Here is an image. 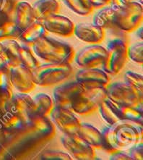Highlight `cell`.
Here are the masks:
<instances>
[{"mask_svg": "<svg viewBox=\"0 0 143 160\" xmlns=\"http://www.w3.org/2000/svg\"><path fill=\"white\" fill-rule=\"evenodd\" d=\"M0 88L13 91L10 81V70L2 68L1 66H0Z\"/></svg>", "mask_w": 143, "mask_h": 160, "instance_id": "obj_34", "label": "cell"}, {"mask_svg": "<svg viewBox=\"0 0 143 160\" xmlns=\"http://www.w3.org/2000/svg\"><path fill=\"white\" fill-rule=\"evenodd\" d=\"M10 81L12 88L20 93H29L35 89L36 86L33 81L32 70L22 64L10 69Z\"/></svg>", "mask_w": 143, "mask_h": 160, "instance_id": "obj_13", "label": "cell"}, {"mask_svg": "<svg viewBox=\"0 0 143 160\" xmlns=\"http://www.w3.org/2000/svg\"><path fill=\"white\" fill-rule=\"evenodd\" d=\"M124 82L130 86L140 97H143V77L139 73L127 71L124 74Z\"/></svg>", "mask_w": 143, "mask_h": 160, "instance_id": "obj_29", "label": "cell"}, {"mask_svg": "<svg viewBox=\"0 0 143 160\" xmlns=\"http://www.w3.org/2000/svg\"><path fill=\"white\" fill-rule=\"evenodd\" d=\"M98 109L102 118L108 123V125H113L121 120L117 115L116 104L107 98L101 102Z\"/></svg>", "mask_w": 143, "mask_h": 160, "instance_id": "obj_25", "label": "cell"}, {"mask_svg": "<svg viewBox=\"0 0 143 160\" xmlns=\"http://www.w3.org/2000/svg\"><path fill=\"white\" fill-rule=\"evenodd\" d=\"M32 8L36 20L43 21L49 16L58 14L60 4L57 0H37L34 2Z\"/></svg>", "mask_w": 143, "mask_h": 160, "instance_id": "obj_22", "label": "cell"}, {"mask_svg": "<svg viewBox=\"0 0 143 160\" xmlns=\"http://www.w3.org/2000/svg\"><path fill=\"white\" fill-rule=\"evenodd\" d=\"M28 122L20 116L6 112L0 120V131L7 137L24 130Z\"/></svg>", "mask_w": 143, "mask_h": 160, "instance_id": "obj_19", "label": "cell"}, {"mask_svg": "<svg viewBox=\"0 0 143 160\" xmlns=\"http://www.w3.org/2000/svg\"><path fill=\"white\" fill-rule=\"evenodd\" d=\"M13 94V91L0 88V107L5 108L6 104Z\"/></svg>", "mask_w": 143, "mask_h": 160, "instance_id": "obj_36", "label": "cell"}, {"mask_svg": "<svg viewBox=\"0 0 143 160\" xmlns=\"http://www.w3.org/2000/svg\"><path fill=\"white\" fill-rule=\"evenodd\" d=\"M130 2L131 0H111L110 5L116 8H121L127 5Z\"/></svg>", "mask_w": 143, "mask_h": 160, "instance_id": "obj_39", "label": "cell"}, {"mask_svg": "<svg viewBox=\"0 0 143 160\" xmlns=\"http://www.w3.org/2000/svg\"><path fill=\"white\" fill-rule=\"evenodd\" d=\"M54 107L51 97L44 93H40L33 97L31 106L28 111L29 118L34 116H49Z\"/></svg>", "mask_w": 143, "mask_h": 160, "instance_id": "obj_17", "label": "cell"}, {"mask_svg": "<svg viewBox=\"0 0 143 160\" xmlns=\"http://www.w3.org/2000/svg\"><path fill=\"white\" fill-rule=\"evenodd\" d=\"M142 27H140V28H138L137 29V32H136V35H137V37L138 38H140V40H142V36H143V33H142Z\"/></svg>", "mask_w": 143, "mask_h": 160, "instance_id": "obj_41", "label": "cell"}, {"mask_svg": "<svg viewBox=\"0 0 143 160\" xmlns=\"http://www.w3.org/2000/svg\"><path fill=\"white\" fill-rule=\"evenodd\" d=\"M4 138H5V136H4L3 132L0 131V141H2Z\"/></svg>", "mask_w": 143, "mask_h": 160, "instance_id": "obj_43", "label": "cell"}, {"mask_svg": "<svg viewBox=\"0 0 143 160\" xmlns=\"http://www.w3.org/2000/svg\"><path fill=\"white\" fill-rule=\"evenodd\" d=\"M137 2H138V3L141 4L142 5V0H137Z\"/></svg>", "mask_w": 143, "mask_h": 160, "instance_id": "obj_45", "label": "cell"}, {"mask_svg": "<svg viewBox=\"0 0 143 160\" xmlns=\"http://www.w3.org/2000/svg\"><path fill=\"white\" fill-rule=\"evenodd\" d=\"M3 44V52L16 65L20 64L19 59L20 44L16 39H8L1 42Z\"/></svg>", "mask_w": 143, "mask_h": 160, "instance_id": "obj_30", "label": "cell"}, {"mask_svg": "<svg viewBox=\"0 0 143 160\" xmlns=\"http://www.w3.org/2000/svg\"><path fill=\"white\" fill-rule=\"evenodd\" d=\"M32 101L33 97H31L28 93H13L12 97L7 102L5 109L8 112L20 116L28 122V111L31 106Z\"/></svg>", "mask_w": 143, "mask_h": 160, "instance_id": "obj_16", "label": "cell"}, {"mask_svg": "<svg viewBox=\"0 0 143 160\" xmlns=\"http://www.w3.org/2000/svg\"><path fill=\"white\" fill-rule=\"evenodd\" d=\"M42 160H71L72 157L68 153L60 150H45L38 155Z\"/></svg>", "mask_w": 143, "mask_h": 160, "instance_id": "obj_32", "label": "cell"}, {"mask_svg": "<svg viewBox=\"0 0 143 160\" xmlns=\"http://www.w3.org/2000/svg\"><path fill=\"white\" fill-rule=\"evenodd\" d=\"M77 135L94 148H105L101 132L89 123H81Z\"/></svg>", "mask_w": 143, "mask_h": 160, "instance_id": "obj_18", "label": "cell"}, {"mask_svg": "<svg viewBox=\"0 0 143 160\" xmlns=\"http://www.w3.org/2000/svg\"><path fill=\"white\" fill-rule=\"evenodd\" d=\"M128 44L125 38H114L106 44V57L103 70L110 75H117L123 69L127 59Z\"/></svg>", "mask_w": 143, "mask_h": 160, "instance_id": "obj_4", "label": "cell"}, {"mask_svg": "<svg viewBox=\"0 0 143 160\" xmlns=\"http://www.w3.org/2000/svg\"><path fill=\"white\" fill-rule=\"evenodd\" d=\"M142 50L143 43L142 41L136 42L127 48V57L135 62L142 65L143 62Z\"/></svg>", "mask_w": 143, "mask_h": 160, "instance_id": "obj_31", "label": "cell"}, {"mask_svg": "<svg viewBox=\"0 0 143 160\" xmlns=\"http://www.w3.org/2000/svg\"><path fill=\"white\" fill-rule=\"evenodd\" d=\"M84 90L85 88L78 81L64 82L56 86L54 90V106L71 109L72 102Z\"/></svg>", "mask_w": 143, "mask_h": 160, "instance_id": "obj_10", "label": "cell"}, {"mask_svg": "<svg viewBox=\"0 0 143 160\" xmlns=\"http://www.w3.org/2000/svg\"><path fill=\"white\" fill-rule=\"evenodd\" d=\"M51 120L54 125L64 134H77L81 122L72 109L54 107L51 113Z\"/></svg>", "mask_w": 143, "mask_h": 160, "instance_id": "obj_9", "label": "cell"}, {"mask_svg": "<svg viewBox=\"0 0 143 160\" xmlns=\"http://www.w3.org/2000/svg\"><path fill=\"white\" fill-rule=\"evenodd\" d=\"M8 20H11L7 17V16L0 12V24L3 23V22L6 21H8Z\"/></svg>", "mask_w": 143, "mask_h": 160, "instance_id": "obj_40", "label": "cell"}, {"mask_svg": "<svg viewBox=\"0 0 143 160\" xmlns=\"http://www.w3.org/2000/svg\"><path fill=\"white\" fill-rule=\"evenodd\" d=\"M6 109L5 108H4V107H0V120H1V118L3 117V115L4 114L6 113Z\"/></svg>", "mask_w": 143, "mask_h": 160, "instance_id": "obj_42", "label": "cell"}, {"mask_svg": "<svg viewBox=\"0 0 143 160\" xmlns=\"http://www.w3.org/2000/svg\"><path fill=\"white\" fill-rule=\"evenodd\" d=\"M110 159L111 160H131L128 153L126 151H114L110 153Z\"/></svg>", "mask_w": 143, "mask_h": 160, "instance_id": "obj_37", "label": "cell"}, {"mask_svg": "<svg viewBox=\"0 0 143 160\" xmlns=\"http://www.w3.org/2000/svg\"><path fill=\"white\" fill-rule=\"evenodd\" d=\"M17 2V0H2L0 12L7 16L11 20H13Z\"/></svg>", "mask_w": 143, "mask_h": 160, "instance_id": "obj_33", "label": "cell"}, {"mask_svg": "<svg viewBox=\"0 0 143 160\" xmlns=\"http://www.w3.org/2000/svg\"><path fill=\"white\" fill-rule=\"evenodd\" d=\"M117 9L111 5L103 7L94 15L93 23L104 30L116 28L113 25V20Z\"/></svg>", "mask_w": 143, "mask_h": 160, "instance_id": "obj_23", "label": "cell"}, {"mask_svg": "<svg viewBox=\"0 0 143 160\" xmlns=\"http://www.w3.org/2000/svg\"><path fill=\"white\" fill-rule=\"evenodd\" d=\"M93 8H103L105 6L110 5L111 0H90Z\"/></svg>", "mask_w": 143, "mask_h": 160, "instance_id": "obj_38", "label": "cell"}, {"mask_svg": "<svg viewBox=\"0 0 143 160\" xmlns=\"http://www.w3.org/2000/svg\"><path fill=\"white\" fill-rule=\"evenodd\" d=\"M4 50V47H3V44H2V43L0 42V54L2 53V52H3Z\"/></svg>", "mask_w": 143, "mask_h": 160, "instance_id": "obj_44", "label": "cell"}, {"mask_svg": "<svg viewBox=\"0 0 143 160\" xmlns=\"http://www.w3.org/2000/svg\"><path fill=\"white\" fill-rule=\"evenodd\" d=\"M127 151H128V154L131 160L143 159V144L142 142L131 146Z\"/></svg>", "mask_w": 143, "mask_h": 160, "instance_id": "obj_35", "label": "cell"}, {"mask_svg": "<svg viewBox=\"0 0 143 160\" xmlns=\"http://www.w3.org/2000/svg\"><path fill=\"white\" fill-rule=\"evenodd\" d=\"M64 2L70 10L79 15H88L93 10L90 0H64Z\"/></svg>", "mask_w": 143, "mask_h": 160, "instance_id": "obj_27", "label": "cell"}, {"mask_svg": "<svg viewBox=\"0 0 143 160\" xmlns=\"http://www.w3.org/2000/svg\"><path fill=\"white\" fill-rule=\"evenodd\" d=\"M32 47L36 55L50 63L71 64L75 56L71 45L47 36L36 42Z\"/></svg>", "mask_w": 143, "mask_h": 160, "instance_id": "obj_2", "label": "cell"}, {"mask_svg": "<svg viewBox=\"0 0 143 160\" xmlns=\"http://www.w3.org/2000/svg\"><path fill=\"white\" fill-rule=\"evenodd\" d=\"M36 18L33 14V8L28 2H18L16 6L14 20L16 26L20 31H23L28 26L35 21Z\"/></svg>", "mask_w": 143, "mask_h": 160, "instance_id": "obj_20", "label": "cell"}, {"mask_svg": "<svg viewBox=\"0 0 143 160\" xmlns=\"http://www.w3.org/2000/svg\"><path fill=\"white\" fill-rule=\"evenodd\" d=\"M47 33L48 32L42 22L35 20L33 23L22 31L18 39L21 41L23 44L32 47L41 38L47 36Z\"/></svg>", "mask_w": 143, "mask_h": 160, "instance_id": "obj_21", "label": "cell"}, {"mask_svg": "<svg viewBox=\"0 0 143 160\" xmlns=\"http://www.w3.org/2000/svg\"><path fill=\"white\" fill-rule=\"evenodd\" d=\"M21 31L13 20H8L0 24V42L8 39H17Z\"/></svg>", "mask_w": 143, "mask_h": 160, "instance_id": "obj_28", "label": "cell"}, {"mask_svg": "<svg viewBox=\"0 0 143 160\" xmlns=\"http://www.w3.org/2000/svg\"><path fill=\"white\" fill-rule=\"evenodd\" d=\"M61 141L72 158L78 160H92L96 157L95 148L77 134H64L61 138Z\"/></svg>", "mask_w": 143, "mask_h": 160, "instance_id": "obj_8", "label": "cell"}, {"mask_svg": "<svg viewBox=\"0 0 143 160\" xmlns=\"http://www.w3.org/2000/svg\"><path fill=\"white\" fill-rule=\"evenodd\" d=\"M1 2H2V0H0V4H1Z\"/></svg>", "mask_w": 143, "mask_h": 160, "instance_id": "obj_46", "label": "cell"}, {"mask_svg": "<svg viewBox=\"0 0 143 160\" xmlns=\"http://www.w3.org/2000/svg\"><path fill=\"white\" fill-rule=\"evenodd\" d=\"M75 78L85 89L106 88L110 83V78L108 73L98 68H83L77 72Z\"/></svg>", "mask_w": 143, "mask_h": 160, "instance_id": "obj_12", "label": "cell"}, {"mask_svg": "<svg viewBox=\"0 0 143 160\" xmlns=\"http://www.w3.org/2000/svg\"><path fill=\"white\" fill-rule=\"evenodd\" d=\"M36 85L42 87L53 86L66 82L73 74L70 64L47 62L39 65L32 70Z\"/></svg>", "mask_w": 143, "mask_h": 160, "instance_id": "obj_3", "label": "cell"}, {"mask_svg": "<svg viewBox=\"0 0 143 160\" xmlns=\"http://www.w3.org/2000/svg\"><path fill=\"white\" fill-rule=\"evenodd\" d=\"M106 57V49L103 46L91 44L84 47L74 56L75 62L83 68L102 67Z\"/></svg>", "mask_w": 143, "mask_h": 160, "instance_id": "obj_11", "label": "cell"}, {"mask_svg": "<svg viewBox=\"0 0 143 160\" xmlns=\"http://www.w3.org/2000/svg\"><path fill=\"white\" fill-rule=\"evenodd\" d=\"M105 88L85 89L72 103L71 109L79 115H88L98 109L99 104L106 99Z\"/></svg>", "mask_w": 143, "mask_h": 160, "instance_id": "obj_6", "label": "cell"}, {"mask_svg": "<svg viewBox=\"0 0 143 160\" xmlns=\"http://www.w3.org/2000/svg\"><path fill=\"white\" fill-rule=\"evenodd\" d=\"M107 99L118 105L143 107V97H140L125 82L115 81L106 86Z\"/></svg>", "mask_w": 143, "mask_h": 160, "instance_id": "obj_7", "label": "cell"}, {"mask_svg": "<svg viewBox=\"0 0 143 160\" xmlns=\"http://www.w3.org/2000/svg\"><path fill=\"white\" fill-rule=\"evenodd\" d=\"M74 34L78 39L91 44H98L105 38L104 29L89 22H80L74 26Z\"/></svg>", "mask_w": 143, "mask_h": 160, "instance_id": "obj_15", "label": "cell"}, {"mask_svg": "<svg viewBox=\"0 0 143 160\" xmlns=\"http://www.w3.org/2000/svg\"><path fill=\"white\" fill-rule=\"evenodd\" d=\"M19 59L20 64L31 70H33L40 65L29 46L22 43L20 44Z\"/></svg>", "mask_w": 143, "mask_h": 160, "instance_id": "obj_26", "label": "cell"}, {"mask_svg": "<svg viewBox=\"0 0 143 160\" xmlns=\"http://www.w3.org/2000/svg\"><path fill=\"white\" fill-rule=\"evenodd\" d=\"M116 107H117V115L120 120L142 125L143 107L124 106V105H118L117 104Z\"/></svg>", "mask_w": 143, "mask_h": 160, "instance_id": "obj_24", "label": "cell"}, {"mask_svg": "<svg viewBox=\"0 0 143 160\" xmlns=\"http://www.w3.org/2000/svg\"><path fill=\"white\" fill-rule=\"evenodd\" d=\"M142 19V5L137 2L131 1L127 5L117 9L113 25L119 31L131 33L139 28Z\"/></svg>", "mask_w": 143, "mask_h": 160, "instance_id": "obj_5", "label": "cell"}, {"mask_svg": "<svg viewBox=\"0 0 143 160\" xmlns=\"http://www.w3.org/2000/svg\"><path fill=\"white\" fill-rule=\"evenodd\" d=\"M41 22L47 32L64 37H70L74 34L75 25L69 18L64 15H52Z\"/></svg>", "mask_w": 143, "mask_h": 160, "instance_id": "obj_14", "label": "cell"}, {"mask_svg": "<svg viewBox=\"0 0 143 160\" xmlns=\"http://www.w3.org/2000/svg\"><path fill=\"white\" fill-rule=\"evenodd\" d=\"M105 148L108 152L127 151L131 146L141 142L142 127L141 125L126 120H120L102 130Z\"/></svg>", "mask_w": 143, "mask_h": 160, "instance_id": "obj_1", "label": "cell"}]
</instances>
